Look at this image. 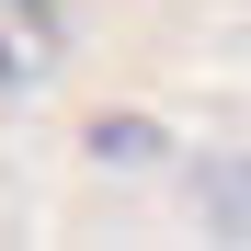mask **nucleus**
Masks as SVG:
<instances>
[{
    "label": "nucleus",
    "instance_id": "1",
    "mask_svg": "<svg viewBox=\"0 0 251 251\" xmlns=\"http://www.w3.org/2000/svg\"><path fill=\"white\" fill-rule=\"evenodd\" d=\"M57 69V0H0V92H34Z\"/></svg>",
    "mask_w": 251,
    "mask_h": 251
}]
</instances>
